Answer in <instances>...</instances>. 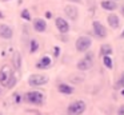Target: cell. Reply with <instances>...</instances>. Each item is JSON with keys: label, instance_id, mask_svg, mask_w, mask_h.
<instances>
[{"label": "cell", "instance_id": "obj_1", "mask_svg": "<svg viewBox=\"0 0 124 115\" xmlns=\"http://www.w3.org/2000/svg\"><path fill=\"white\" fill-rule=\"evenodd\" d=\"M46 99L43 92L40 91H30L24 95V100H27L28 103H32V104H41Z\"/></svg>", "mask_w": 124, "mask_h": 115}, {"label": "cell", "instance_id": "obj_2", "mask_svg": "<svg viewBox=\"0 0 124 115\" xmlns=\"http://www.w3.org/2000/svg\"><path fill=\"white\" fill-rule=\"evenodd\" d=\"M12 76H14V71H12V68L9 66H3L1 68H0V84L4 86V87H7L9 83V80L12 79Z\"/></svg>", "mask_w": 124, "mask_h": 115}, {"label": "cell", "instance_id": "obj_3", "mask_svg": "<svg viewBox=\"0 0 124 115\" xmlns=\"http://www.w3.org/2000/svg\"><path fill=\"white\" fill-rule=\"evenodd\" d=\"M68 115H81L85 110V103L83 100H75L68 106Z\"/></svg>", "mask_w": 124, "mask_h": 115}, {"label": "cell", "instance_id": "obj_4", "mask_svg": "<svg viewBox=\"0 0 124 115\" xmlns=\"http://www.w3.org/2000/svg\"><path fill=\"white\" fill-rule=\"evenodd\" d=\"M91 45H92V39L88 36H80L76 40V50L79 52H85V51H88Z\"/></svg>", "mask_w": 124, "mask_h": 115}, {"label": "cell", "instance_id": "obj_5", "mask_svg": "<svg viewBox=\"0 0 124 115\" xmlns=\"http://www.w3.org/2000/svg\"><path fill=\"white\" fill-rule=\"evenodd\" d=\"M48 76H46V75H31L30 79H28V84L31 86V87H38V86H43V84H47L48 83Z\"/></svg>", "mask_w": 124, "mask_h": 115}, {"label": "cell", "instance_id": "obj_6", "mask_svg": "<svg viewBox=\"0 0 124 115\" xmlns=\"http://www.w3.org/2000/svg\"><path fill=\"white\" fill-rule=\"evenodd\" d=\"M92 53H88V55H85V58L81 59V60L78 62V70H80V71H87V70H89L92 67Z\"/></svg>", "mask_w": 124, "mask_h": 115}, {"label": "cell", "instance_id": "obj_7", "mask_svg": "<svg viewBox=\"0 0 124 115\" xmlns=\"http://www.w3.org/2000/svg\"><path fill=\"white\" fill-rule=\"evenodd\" d=\"M93 32L96 35V37H99V39H104L107 36V29H105V27L97 20L93 21Z\"/></svg>", "mask_w": 124, "mask_h": 115}, {"label": "cell", "instance_id": "obj_8", "mask_svg": "<svg viewBox=\"0 0 124 115\" xmlns=\"http://www.w3.org/2000/svg\"><path fill=\"white\" fill-rule=\"evenodd\" d=\"M12 35H14V31L7 24H0V37L3 39H11Z\"/></svg>", "mask_w": 124, "mask_h": 115}, {"label": "cell", "instance_id": "obj_9", "mask_svg": "<svg viewBox=\"0 0 124 115\" xmlns=\"http://www.w3.org/2000/svg\"><path fill=\"white\" fill-rule=\"evenodd\" d=\"M56 27L62 34H67L70 31V24L67 23V20L63 18H57L56 19Z\"/></svg>", "mask_w": 124, "mask_h": 115}, {"label": "cell", "instance_id": "obj_10", "mask_svg": "<svg viewBox=\"0 0 124 115\" xmlns=\"http://www.w3.org/2000/svg\"><path fill=\"white\" fill-rule=\"evenodd\" d=\"M64 12L67 13V16L71 19V20H76L78 19V8L75 7V5H67V7L64 8Z\"/></svg>", "mask_w": 124, "mask_h": 115}, {"label": "cell", "instance_id": "obj_11", "mask_svg": "<svg viewBox=\"0 0 124 115\" xmlns=\"http://www.w3.org/2000/svg\"><path fill=\"white\" fill-rule=\"evenodd\" d=\"M33 28L38 32H44L47 29V23L44 19H35L33 21Z\"/></svg>", "mask_w": 124, "mask_h": 115}, {"label": "cell", "instance_id": "obj_12", "mask_svg": "<svg viewBox=\"0 0 124 115\" xmlns=\"http://www.w3.org/2000/svg\"><path fill=\"white\" fill-rule=\"evenodd\" d=\"M100 4H101L103 9H107V11H115L117 8V3L115 0H103Z\"/></svg>", "mask_w": 124, "mask_h": 115}, {"label": "cell", "instance_id": "obj_13", "mask_svg": "<svg viewBox=\"0 0 124 115\" xmlns=\"http://www.w3.org/2000/svg\"><path fill=\"white\" fill-rule=\"evenodd\" d=\"M49 66H51V58H49V56H43V58H40V60L36 63V67L40 68V70L48 68Z\"/></svg>", "mask_w": 124, "mask_h": 115}, {"label": "cell", "instance_id": "obj_14", "mask_svg": "<svg viewBox=\"0 0 124 115\" xmlns=\"http://www.w3.org/2000/svg\"><path fill=\"white\" fill-rule=\"evenodd\" d=\"M107 21H108V24H109V27L113 28V29L119 27V18H117V15H115V13H112V15L108 16Z\"/></svg>", "mask_w": 124, "mask_h": 115}, {"label": "cell", "instance_id": "obj_15", "mask_svg": "<svg viewBox=\"0 0 124 115\" xmlns=\"http://www.w3.org/2000/svg\"><path fill=\"white\" fill-rule=\"evenodd\" d=\"M57 90H59V92L67 94V95H70V94L73 92V87H71V86L65 84V83H60L59 87H57Z\"/></svg>", "mask_w": 124, "mask_h": 115}, {"label": "cell", "instance_id": "obj_16", "mask_svg": "<svg viewBox=\"0 0 124 115\" xmlns=\"http://www.w3.org/2000/svg\"><path fill=\"white\" fill-rule=\"evenodd\" d=\"M12 62H14V67L16 70H20L22 67V56H20L19 52H15L14 56H12Z\"/></svg>", "mask_w": 124, "mask_h": 115}, {"label": "cell", "instance_id": "obj_17", "mask_svg": "<svg viewBox=\"0 0 124 115\" xmlns=\"http://www.w3.org/2000/svg\"><path fill=\"white\" fill-rule=\"evenodd\" d=\"M112 52H113V50L109 44H103L101 48H100V53H101L103 56H111Z\"/></svg>", "mask_w": 124, "mask_h": 115}, {"label": "cell", "instance_id": "obj_18", "mask_svg": "<svg viewBox=\"0 0 124 115\" xmlns=\"http://www.w3.org/2000/svg\"><path fill=\"white\" fill-rule=\"evenodd\" d=\"M38 50H39V43H38V40H36V39H32V40H31V50H30V52H31V53H35Z\"/></svg>", "mask_w": 124, "mask_h": 115}, {"label": "cell", "instance_id": "obj_19", "mask_svg": "<svg viewBox=\"0 0 124 115\" xmlns=\"http://www.w3.org/2000/svg\"><path fill=\"white\" fill-rule=\"evenodd\" d=\"M103 63H104V66L107 67V68H112V66H113L111 56H104V58H103Z\"/></svg>", "mask_w": 124, "mask_h": 115}, {"label": "cell", "instance_id": "obj_20", "mask_svg": "<svg viewBox=\"0 0 124 115\" xmlns=\"http://www.w3.org/2000/svg\"><path fill=\"white\" fill-rule=\"evenodd\" d=\"M22 18H23V19H25V20H31L30 11H28V9H24V11H22Z\"/></svg>", "mask_w": 124, "mask_h": 115}, {"label": "cell", "instance_id": "obj_21", "mask_svg": "<svg viewBox=\"0 0 124 115\" xmlns=\"http://www.w3.org/2000/svg\"><path fill=\"white\" fill-rule=\"evenodd\" d=\"M15 83H16V78H15V76H12V79L9 80V83H8V86H7V87H8V88L14 87V86H15Z\"/></svg>", "mask_w": 124, "mask_h": 115}, {"label": "cell", "instance_id": "obj_22", "mask_svg": "<svg viewBox=\"0 0 124 115\" xmlns=\"http://www.w3.org/2000/svg\"><path fill=\"white\" fill-rule=\"evenodd\" d=\"M119 84H120L121 87H124V71H123V74H121V76H120V82H119Z\"/></svg>", "mask_w": 124, "mask_h": 115}, {"label": "cell", "instance_id": "obj_23", "mask_svg": "<svg viewBox=\"0 0 124 115\" xmlns=\"http://www.w3.org/2000/svg\"><path fill=\"white\" fill-rule=\"evenodd\" d=\"M15 102H16V103H20V95L19 94H15Z\"/></svg>", "mask_w": 124, "mask_h": 115}, {"label": "cell", "instance_id": "obj_24", "mask_svg": "<svg viewBox=\"0 0 124 115\" xmlns=\"http://www.w3.org/2000/svg\"><path fill=\"white\" fill-rule=\"evenodd\" d=\"M119 115H124V106L120 107V110H119Z\"/></svg>", "mask_w": 124, "mask_h": 115}, {"label": "cell", "instance_id": "obj_25", "mask_svg": "<svg viewBox=\"0 0 124 115\" xmlns=\"http://www.w3.org/2000/svg\"><path fill=\"white\" fill-rule=\"evenodd\" d=\"M59 52H60V50H59V48H55V50H54V53H55V56H57V55H59Z\"/></svg>", "mask_w": 124, "mask_h": 115}, {"label": "cell", "instance_id": "obj_26", "mask_svg": "<svg viewBox=\"0 0 124 115\" xmlns=\"http://www.w3.org/2000/svg\"><path fill=\"white\" fill-rule=\"evenodd\" d=\"M120 11H121V13H123V16H124V7H121V8H120Z\"/></svg>", "mask_w": 124, "mask_h": 115}, {"label": "cell", "instance_id": "obj_27", "mask_svg": "<svg viewBox=\"0 0 124 115\" xmlns=\"http://www.w3.org/2000/svg\"><path fill=\"white\" fill-rule=\"evenodd\" d=\"M70 1H76V3H81V0H70Z\"/></svg>", "mask_w": 124, "mask_h": 115}, {"label": "cell", "instance_id": "obj_28", "mask_svg": "<svg viewBox=\"0 0 124 115\" xmlns=\"http://www.w3.org/2000/svg\"><path fill=\"white\" fill-rule=\"evenodd\" d=\"M121 37H124V29H123V32H121V35H120Z\"/></svg>", "mask_w": 124, "mask_h": 115}, {"label": "cell", "instance_id": "obj_29", "mask_svg": "<svg viewBox=\"0 0 124 115\" xmlns=\"http://www.w3.org/2000/svg\"><path fill=\"white\" fill-rule=\"evenodd\" d=\"M0 115H3V112H1V111H0Z\"/></svg>", "mask_w": 124, "mask_h": 115}]
</instances>
